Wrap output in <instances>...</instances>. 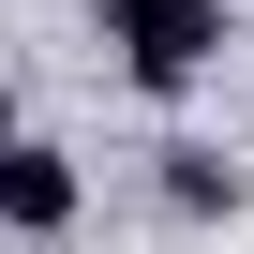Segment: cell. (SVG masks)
<instances>
[{
  "instance_id": "cell-1",
  "label": "cell",
  "mask_w": 254,
  "mask_h": 254,
  "mask_svg": "<svg viewBox=\"0 0 254 254\" xmlns=\"http://www.w3.org/2000/svg\"><path fill=\"white\" fill-rule=\"evenodd\" d=\"M105 45H120V75L194 90V75L224 60V0H105Z\"/></svg>"
},
{
  "instance_id": "cell-2",
  "label": "cell",
  "mask_w": 254,
  "mask_h": 254,
  "mask_svg": "<svg viewBox=\"0 0 254 254\" xmlns=\"http://www.w3.org/2000/svg\"><path fill=\"white\" fill-rule=\"evenodd\" d=\"M0 224H15V239H60V224H75V165L15 135V150H0Z\"/></svg>"
},
{
  "instance_id": "cell-3",
  "label": "cell",
  "mask_w": 254,
  "mask_h": 254,
  "mask_svg": "<svg viewBox=\"0 0 254 254\" xmlns=\"http://www.w3.org/2000/svg\"><path fill=\"white\" fill-rule=\"evenodd\" d=\"M165 209H194V224L239 209V165H224V150H165Z\"/></svg>"
},
{
  "instance_id": "cell-4",
  "label": "cell",
  "mask_w": 254,
  "mask_h": 254,
  "mask_svg": "<svg viewBox=\"0 0 254 254\" xmlns=\"http://www.w3.org/2000/svg\"><path fill=\"white\" fill-rule=\"evenodd\" d=\"M0 150H15V90H0Z\"/></svg>"
}]
</instances>
